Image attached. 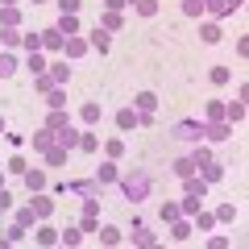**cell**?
Instances as JSON below:
<instances>
[{
	"mask_svg": "<svg viewBox=\"0 0 249 249\" xmlns=\"http://www.w3.org/2000/svg\"><path fill=\"white\" fill-rule=\"evenodd\" d=\"M88 46H91V50H100V54H108V46H112V42H108V29H91V37H88Z\"/></svg>",
	"mask_w": 249,
	"mask_h": 249,
	"instance_id": "cell-8",
	"label": "cell"
},
{
	"mask_svg": "<svg viewBox=\"0 0 249 249\" xmlns=\"http://www.w3.org/2000/svg\"><path fill=\"white\" fill-rule=\"evenodd\" d=\"M137 112H154V108H158V96H154V91H137Z\"/></svg>",
	"mask_w": 249,
	"mask_h": 249,
	"instance_id": "cell-13",
	"label": "cell"
},
{
	"mask_svg": "<svg viewBox=\"0 0 249 249\" xmlns=\"http://www.w3.org/2000/svg\"><path fill=\"white\" fill-rule=\"evenodd\" d=\"M62 50L71 54V58H79V54H88V50H91V46H88V42H83V37H67V42H62Z\"/></svg>",
	"mask_w": 249,
	"mask_h": 249,
	"instance_id": "cell-12",
	"label": "cell"
},
{
	"mask_svg": "<svg viewBox=\"0 0 249 249\" xmlns=\"http://www.w3.org/2000/svg\"><path fill=\"white\" fill-rule=\"evenodd\" d=\"M0 133H4V116H0Z\"/></svg>",
	"mask_w": 249,
	"mask_h": 249,
	"instance_id": "cell-55",
	"label": "cell"
},
{
	"mask_svg": "<svg viewBox=\"0 0 249 249\" xmlns=\"http://www.w3.org/2000/svg\"><path fill=\"white\" fill-rule=\"evenodd\" d=\"M17 21H21V13H17V9H4V13H0V25L17 29Z\"/></svg>",
	"mask_w": 249,
	"mask_h": 249,
	"instance_id": "cell-40",
	"label": "cell"
},
{
	"mask_svg": "<svg viewBox=\"0 0 249 249\" xmlns=\"http://www.w3.org/2000/svg\"><path fill=\"white\" fill-rule=\"evenodd\" d=\"M229 79H232V71H229V67H212V83H216V88H224Z\"/></svg>",
	"mask_w": 249,
	"mask_h": 249,
	"instance_id": "cell-33",
	"label": "cell"
},
{
	"mask_svg": "<svg viewBox=\"0 0 249 249\" xmlns=\"http://www.w3.org/2000/svg\"><path fill=\"white\" fill-rule=\"evenodd\" d=\"M183 13L187 17H199V13H204V0H183Z\"/></svg>",
	"mask_w": 249,
	"mask_h": 249,
	"instance_id": "cell-44",
	"label": "cell"
},
{
	"mask_svg": "<svg viewBox=\"0 0 249 249\" xmlns=\"http://www.w3.org/2000/svg\"><path fill=\"white\" fill-rule=\"evenodd\" d=\"M46 129H54V133H58V129H67V112H62V108H50V116H46Z\"/></svg>",
	"mask_w": 249,
	"mask_h": 249,
	"instance_id": "cell-18",
	"label": "cell"
},
{
	"mask_svg": "<svg viewBox=\"0 0 249 249\" xmlns=\"http://www.w3.org/2000/svg\"><path fill=\"white\" fill-rule=\"evenodd\" d=\"M183 191H187V196H199V199H204V196H208V183H204V178H196V175H187V178H183Z\"/></svg>",
	"mask_w": 249,
	"mask_h": 249,
	"instance_id": "cell-9",
	"label": "cell"
},
{
	"mask_svg": "<svg viewBox=\"0 0 249 249\" xmlns=\"http://www.w3.org/2000/svg\"><path fill=\"white\" fill-rule=\"evenodd\" d=\"M204 9L216 13V17H224V13H229V0H204Z\"/></svg>",
	"mask_w": 249,
	"mask_h": 249,
	"instance_id": "cell-38",
	"label": "cell"
},
{
	"mask_svg": "<svg viewBox=\"0 0 249 249\" xmlns=\"http://www.w3.org/2000/svg\"><path fill=\"white\" fill-rule=\"evenodd\" d=\"M137 124H142V112H133V108H121V112H116V129H121V133H133Z\"/></svg>",
	"mask_w": 249,
	"mask_h": 249,
	"instance_id": "cell-4",
	"label": "cell"
},
{
	"mask_svg": "<svg viewBox=\"0 0 249 249\" xmlns=\"http://www.w3.org/2000/svg\"><path fill=\"white\" fill-rule=\"evenodd\" d=\"M220 175H224V166H220V162H204V183H216Z\"/></svg>",
	"mask_w": 249,
	"mask_h": 249,
	"instance_id": "cell-29",
	"label": "cell"
},
{
	"mask_svg": "<svg viewBox=\"0 0 249 249\" xmlns=\"http://www.w3.org/2000/svg\"><path fill=\"white\" fill-rule=\"evenodd\" d=\"M46 162H50V166H62V162H67V150H62V145H50V150H46Z\"/></svg>",
	"mask_w": 249,
	"mask_h": 249,
	"instance_id": "cell-27",
	"label": "cell"
},
{
	"mask_svg": "<svg viewBox=\"0 0 249 249\" xmlns=\"http://www.w3.org/2000/svg\"><path fill=\"white\" fill-rule=\"evenodd\" d=\"M220 116H224V104H220V100H212V104H208V121H220Z\"/></svg>",
	"mask_w": 249,
	"mask_h": 249,
	"instance_id": "cell-47",
	"label": "cell"
},
{
	"mask_svg": "<svg viewBox=\"0 0 249 249\" xmlns=\"http://www.w3.org/2000/svg\"><path fill=\"white\" fill-rule=\"evenodd\" d=\"M196 170H199V166H196V158H178V162H175V175H178V178L196 175Z\"/></svg>",
	"mask_w": 249,
	"mask_h": 249,
	"instance_id": "cell-23",
	"label": "cell"
},
{
	"mask_svg": "<svg viewBox=\"0 0 249 249\" xmlns=\"http://www.w3.org/2000/svg\"><path fill=\"white\" fill-rule=\"evenodd\" d=\"M96 232H100L104 245H121V229H112V224H104V229H96Z\"/></svg>",
	"mask_w": 249,
	"mask_h": 249,
	"instance_id": "cell-24",
	"label": "cell"
},
{
	"mask_svg": "<svg viewBox=\"0 0 249 249\" xmlns=\"http://www.w3.org/2000/svg\"><path fill=\"white\" fill-rule=\"evenodd\" d=\"M191 158H196V166H204V162H212V150H196Z\"/></svg>",
	"mask_w": 249,
	"mask_h": 249,
	"instance_id": "cell-51",
	"label": "cell"
},
{
	"mask_svg": "<svg viewBox=\"0 0 249 249\" xmlns=\"http://www.w3.org/2000/svg\"><path fill=\"white\" fill-rule=\"evenodd\" d=\"M29 208H34V212H37V220H46V216L54 212V199L46 196V191H34V204H29Z\"/></svg>",
	"mask_w": 249,
	"mask_h": 249,
	"instance_id": "cell-5",
	"label": "cell"
},
{
	"mask_svg": "<svg viewBox=\"0 0 249 249\" xmlns=\"http://www.w3.org/2000/svg\"><path fill=\"white\" fill-rule=\"evenodd\" d=\"M224 116H229V124L245 121V104H241V100H232V104H224Z\"/></svg>",
	"mask_w": 249,
	"mask_h": 249,
	"instance_id": "cell-21",
	"label": "cell"
},
{
	"mask_svg": "<svg viewBox=\"0 0 249 249\" xmlns=\"http://www.w3.org/2000/svg\"><path fill=\"white\" fill-rule=\"evenodd\" d=\"M100 29H108V34L121 29V13H104V17H100Z\"/></svg>",
	"mask_w": 249,
	"mask_h": 249,
	"instance_id": "cell-31",
	"label": "cell"
},
{
	"mask_svg": "<svg viewBox=\"0 0 249 249\" xmlns=\"http://www.w3.org/2000/svg\"><path fill=\"white\" fill-rule=\"evenodd\" d=\"M175 216H183V212H178V204H162V220H175Z\"/></svg>",
	"mask_w": 249,
	"mask_h": 249,
	"instance_id": "cell-50",
	"label": "cell"
},
{
	"mask_svg": "<svg viewBox=\"0 0 249 249\" xmlns=\"http://www.w3.org/2000/svg\"><path fill=\"white\" fill-rule=\"evenodd\" d=\"M212 224H216V216H212V212H196V229H199V232H208Z\"/></svg>",
	"mask_w": 249,
	"mask_h": 249,
	"instance_id": "cell-36",
	"label": "cell"
},
{
	"mask_svg": "<svg viewBox=\"0 0 249 249\" xmlns=\"http://www.w3.org/2000/svg\"><path fill=\"white\" fill-rule=\"evenodd\" d=\"M62 42H67V37H62L58 29H46V34H42V46H46V50H62Z\"/></svg>",
	"mask_w": 249,
	"mask_h": 249,
	"instance_id": "cell-19",
	"label": "cell"
},
{
	"mask_svg": "<svg viewBox=\"0 0 249 249\" xmlns=\"http://www.w3.org/2000/svg\"><path fill=\"white\" fill-rule=\"evenodd\" d=\"M100 116H104V108H100L96 100H88V104L79 108V121H83V124H100Z\"/></svg>",
	"mask_w": 249,
	"mask_h": 249,
	"instance_id": "cell-7",
	"label": "cell"
},
{
	"mask_svg": "<svg viewBox=\"0 0 249 249\" xmlns=\"http://www.w3.org/2000/svg\"><path fill=\"white\" fill-rule=\"evenodd\" d=\"M83 241V229H67V232H58V245H79Z\"/></svg>",
	"mask_w": 249,
	"mask_h": 249,
	"instance_id": "cell-26",
	"label": "cell"
},
{
	"mask_svg": "<svg viewBox=\"0 0 249 249\" xmlns=\"http://www.w3.org/2000/svg\"><path fill=\"white\" fill-rule=\"evenodd\" d=\"M54 4H58L62 13H79V4H83V0H54Z\"/></svg>",
	"mask_w": 249,
	"mask_h": 249,
	"instance_id": "cell-48",
	"label": "cell"
},
{
	"mask_svg": "<svg viewBox=\"0 0 249 249\" xmlns=\"http://www.w3.org/2000/svg\"><path fill=\"white\" fill-rule=\"evenodd\" d=\"M21 46L25 50H42V34H21Z\"/></svg>",
	"mask_w": 249,
	"mask_h": 249,
	"instance_id": "cell-41",
	"label": "cell"
},
{
	"mask_svg": "<svg viewBox=\"0 0 249 249\" xmlns=\"http://www.w3.org/2000/svg\"><path fill=\"white\" fill-rule=\"evenodd\" d=\"M0 9H17V0H0Z\"/></svg>",
	"mask_w": 249,
	"mask_h": 249,
	"instance_id": "cell-54",
	"label": "cell"
},
{
	"mask_svg": "<svg viewBox=\"0 0 249 249\" xmlns=\"http://www.w3.org/2000/svg\"><path fill=\"white\" fill-rule=\"evenodd\" d=\"M25 67H29L34 75H42V71H46V62H42V54H37V50H29V62H25Z\"/></svg>",
	"mask_w": 249,
	"mask_h": 249,
	"instance_id": "cell-39",
	"label": "cell"
},
{
	"mask_svg": "<svg viewBox=\"0 0 249 249\" xmlns=\"http://www.w3.org/2000/svg\"><path fill=\"white\" fill-rule=\"evenodd\" d=\"M104 150H108V158H121V154H124V142H121V137H112Z\"/></svg>",
	"mask_w": 249,
	"mask_h": 249,
	"instance_id": "cell-46",
	"label": "cell"
},
{
	"mask_svg": "<svg viewBox=\"0 0 249 249\" xmlns=\"http://www.w3.org/2000/svg\"><path fill=\"white\" fill-rule=\"evenodd\" d=\"M13 71H17V58L13 54H0V79H9Z\"/></svg>",
	"mask_w": 249,
	"mask_h": 249,
	"instance_id": "cell-30",
	"label": "cell"
},
{
	"mask_svg": "<svg viewBox=\"0 0 249 249\" xmlns=\"http://www.w3.org/2000/svg\"><path fill=\"white\" fill-rule=\"evenodd\" d=\"M34 220H37V212H34V208H21V212H17V224H21V229H29Z\"/></svg>",
	"mask_w": 249,
	"mask_h": 249,
	"instance_id": "cell-42",
	"label": "cell"
},
{
	"mask_svg": "<svg viewBox=\"0 0 249 249\" xmlns=\"http://www.w3.org/2000/svg\"><path fill=\"white\" fill-rule=\"evenodd\" d=\"M133 4H137L142 17H154V13H158V0H133Z\"/></svg>",
	"mask_w": 249,
	"mask_h": 249,
	"instance_id": "cell-37",
	"label": "cell"
},
{
	"mask_svg": "<svg viewBox=\"0 0 249 249\" xmlns=\"http://www.w3.org/2000/svg\"><path fill=\"white\" fill-rule=\"evenodd\" d=\"M54 29H58L62 37H75V34H79V21H75V13H62V21H58Z\"/></svg>",
	"mask_w": 249,
	"mask_h": 249,
	"instance_id": "cell-10",
	"label": "cell"
},
{
	"mask_svg": "<svg viewBox=\"0 0 249 249\" xmlns=\"http://www.w3.org/2000/svg\"><path fill=\"white\" fill-rule=\"evenodd\" d=\"M96 216H100V212H83V224H79V229H83V232H96V229H100Z\"/></svg>",
	"mask_w": 249,
	"mask_h": 249,
	"instance_id": "cell-43",
	"label": "cell"
},
{
	"mask_svg": "<svg viewBox=\"0 0 249 249\" xmlns=\"http://www.w3.org/2000/svg\"><path fill=\"white\" fill-rule=\"evenodd\" d=\"M121 191H124V199H145L150 196V175H142V170H133V175H121Z\"/></svg>",
	"mask_w": 249,
	"mask_h": 249,
	"instance_id": "cell-1",
	"label": "cell"
},
{
	"mask_svg": "<svg viewBox=\"0 0 249 249\" xmlns=\"http://www.w3.org/2000/svg\"><path fill=\"white\" fill-rule=\"evenodd\" d=\"M216 220H237V208H232V204H220V208H216Z\"/></svg>",
	"mask_w": 249,
	"mask_h": 249,
	"instance_id": "cell-45",
	"label": "cell"
},
{
	"mask_svg": "<svg viewBox=\"0 0 249 249\" xmlns=\"http://www.w3.org/2000/svg\"><path fill=\"white\" fill-rule=\"evenodd\" d=\"M34 4H46V0H34Z\"/></svg>",
	"mask_w": 249,
	"mask_h": 249,
	"instance_id": "cell-56",
	"label": "cell"
},
{
	"mask_svg": "<svg viewBox=\"0 0 249 249\" xmlns=\"http://www.w3.org/2000/svg\"><path fill=\"white\" fill-rule=\"evenodd\" d=\"M220 34H224V29H220V25H216V21H208V25H204V29H199V37H204V42H208V46H216V42H220Z\"/></svg>",
	"mask_w": 249,
	"mask_h": 249,
	"instance_id": "cell-20",
	"label": "cell"
},
{
	"mask_svg": "<svg viewBox=\"0 0 249 249\" xmlns=\"http://www.w3.org/2000/svg\"><path fill=\"white\" fill-rule=\"evenodd\" d=\"M124 4H129V0H104V9H108V13H121Z\"/></svg>",
	"mask_w": 249,
	"mask_h": 249,
	"instance_id": "cell-53",
	"label": "cell"
},
{
	"mask_svg": "<svg viewBox=\"0 0 249 249\" xmlns=\"http://www.w3.org/2000/svg\"><path fill=\"white\" fill-rule=\"evenodd\" d=\"M116 178H121V170H116V158H108V162H104V166H100V170H96V183H100V187H104V183H116Z\"/></svg>",
	"mask_w": 249,
	"mask_h": 249,
	"instance_id": "cell-6",
	"label": "cell"
},
{
	"mask_svg": "<svg viewBox=\"0 0 249 249\" xmlns=\"http://www.w3.org/2000/svg\"><path fill=\"white\" fill-rule=\"evenodd\" d=\"M199 204H204L199 196H187L183 204H178V212H183V216H196V212H199Z\"/></svg>",
	"mask_w": 249,
	"mask_h": 249,
	"instance_id": "cell-25",
	"label": "cell"
},
{
	"mask_svg": "<svg viewBox=\"0 0 249 249\" xmlns=\"http://www.w3.org/2000/svg\"><path fill=\"white\" fill-rule=\"evenodd\" d=\"M37 245H58V229L42 224V229H37Z\"/></svg>",
	"mask_w": 249,
	"mask_h": 249,
	"instance_id": "cell-22",
	"label": "cell"
},
{
	"mask_svg": "<svg viewBox=\"0 0 249 249\" xmlns=\"http://www.w3.org/2000/svg\"><path fill=\"white\" fill-rule=\"evenodd\" d=\"M4 170H9V175H25V158H21V154H13V158H9V166H4Z\"/></svg>",
	"mask_w": 249,
	"mask_h": 249,
	"instance_id": "cell-34",
	"label": "cell"
},
{
	"mask_svg": "<svg viewBox=\"0 0 249 249\" xmlns=\"http://www.w3.org/2000/svg\"><path fill=\"white\" fill-rule=\"evenodd\" d=\"M50 145H54V129H37V133H34V150H50Z\"/></svg>",
	"mask_w": 249,
	"mask_h": 249,
	"instance_id": "cell-16",
	"label": "cell"
},
{
	"mask_svg": "<svg viewBox=\"0 0 249 249\" xmlns=\"http://www.w3.org/2000/svg\"><path fill=\"white\" fill-rule=\"evenodd\" d=\"M191 232H196V229H191V224H187V220H178V216H175V220H170V237H175V241H187V237H191Z\"/></svg>",
	"mask_w": 249,
	"mask_h": 249,
	"instance_id": "cell-15",
	"label": "cell"
},
{
	"mask_svg": "<svg viewBox=\"0 0 249 249\" xmlns=\"http://www.w3.org/2000/svg\"><path fill=\"white\" fill-rule=\"evenodd\" d=\"M46 104H50V108H62V104H67V91H62V88H50V91H46Z\"/></svg>",
	"mask_w": 249,
	"mask_h": 249,
	"instance_id": "cell-28",
	"label": "cell"
},
{
	"mask_svg": "<svg viewBox=\"0 0 249 249\" xmlns=\"http://www.w3.org/2000/svg\"><path fill=\"white\" fill-rule=\"evenodd\" d=\"M46 75H50V79H54V83H58V88H62V83L71 79V67H67V62H54V67H50V71H46Z\"/></svg>",
	"mask_w": 249,
	"mask_h": 249,
	"instance_id": "cell-17",
	"label": "cell"
},
{
	"mask_svg": "<svg viewBox=\"0 0 249 249\" xmlns=\"http://www.w3.org/2000/svg\"><path fill=\"white\" fill-rule=\"evenodd\" d=\"M21 178H25V187H29V191H46V175H42V170H25Z\"/></svg>",
	"mask_w": 249,
	"mask_h": 249,
	"instance_id": "cell-14",
	"label": "cell"
},
{
	"mask_svg": "<svg viewBox=\"0 0 249 249\" xmlns=\"http://www.w3.org/2000/svg\"><path fill=\"white\" fill-rule=\"evenodd\" d=\"M9 208H13V196L4 191V187H0V212H9Z\"/></svg>",
	"mask_w": 249,
	"mask_h": 249,
	"instance_id": "cell-52",
	"label": "cell"
},
{
	"mask_svg": "<svg viewBox=\"0 0 249 249\" xmlns=\"http://www.w3.org/2000/svg\"><path fill=\"white\" fill-rule=\"evenodd\" d=\"M54 137H58V145H62V150H75V145H79V133H75L71 124H67V129H58Z\"/></svg>",
	"mask_w": 249,
	"mask_h": 249,
	"instance_id": "cell-11",
	"label": "cell"
},
{
	"mask_svg": "<svg viewBox=\"0 0 249 249\" xmlns=\"http://www.w3.org/2000/svg\"><path fill=\"white\" fill-rule=\"evenodd\" d=\"M79 150L96 154V150H100V137H96V133H83V137H79Z\"/></svg>",
	"mask_w": 249,
	"mask_h": 249,
	"instance_id": "cell-35",
	"label": "cell"
},
{
	"mask_svg": "<svg viewBox=\"0 0 249 249\" xmlns=\"http://www.w3.org/2000/svg\"><path fill=\"white\" fill-rule=\"evenodd\" d=\"M204 137H208V142H229V137H232V124L224 121V116H220V121H208L204 124Z\"/></svg>",
	"mask_w": 249,
	"mask_h": 249,
	"instance_id": "cell-2",
	"label": "cell"
},
{
	"mask_svg": "<svg viewBox=\"0 0 249 249\" xmlns=\"http://www.w3.org/2000/svg\"><path fill=\"white\" fill-rule=\"evenodd\" d=\"M175 137H183V142H199V137H204V124H199V121H178L175 124Z\"/></svg>",
	"mask_w": 249,
	"mask_h": 249,
	"instance_id": "cell-3",
	"label": "cell"
},
{
	"mask_svg": "<svg viewBox=\"0 0 249 249\" xmlns=\"http://www.w3.org/2000/svg\"><path fill=\"white\" fill-rule=\"evenodd\" d=\"M34 79H37V88H42V91H50V88H58V83H54V79H50V75H46V71H42V75H34Z\"/></svg>",
	"mask_w": 249,
	"mask_h": 249,
	"instance_id": "cell-49",
	"label": "cell"
},
{
	"mask_svg": "<svg viewBox=\"0 0 249 249\" xmlns=\"http://www.w3.org/2000/svg\"><path fill=\"white\" fill-rule=\"evenodd\" d=\"M0 42H4V46H21V34L9 29V25H0Z\"/></svg>",
	"mask_w": 249,
	"mask_h": 249,
	"instance_id": "cell-32",
	"label": "cell"
}]
</instances>
